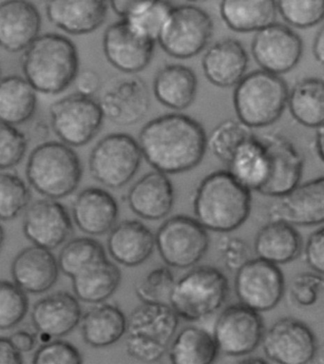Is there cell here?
<instances>
[{"mask_svg": "<svg viewBox=\"0 0 324 364\" xmlns=\"http://www.w3.org/2000/svg\"><path fill=\"white\" fill-rule=\"evenodd\" d=\"M249 58L241 42L222 39L211 45L202 59L205 77L219 87H235L247 75Z\"/></svg>", "mask_w": 324, "mask_h": 364, "instance_id": "cell-25", "label": "cell"}, {"mask_svg": "<svg viewBox=\"0 0 324 364\" xmlns=\"http://www.w3.org/2000/svg\"><path fill=\"white\" fill-rule=\"evenodd\" d=\"M9 340L21 353H29L36 347V336L27 330H18L10 336Z\"/></svg>", "mask_w": 324, "mask_h": 364, "instance_id": "cell-52", "label": "cell"}, {"mask_svg": "<svg viewBox=\"0 0 324 364\" xmlns=\"http://www.w3.org/2000/svg\"><path fill=\"white\" fill-rule=\"evenodd\" d=\"M173 5L168 0H155L123 18L138 36L157 42L160 31Z\"/></svg>", "mask_w": 324, "mask_h": 364, "instance_id": "cell-40", "label": "cell"}, {"mask_svg": "<svg viewBox=\"0 0 324 364\" xmlns=\"http://www.w3.org/2000/svg\"><path fill=\"white\" fill-rule=\"evenodd\" d=\"M4 240H5V232L4 228H2V225H0V250L2 248V245L4 244Z\"/></svg>", "mask_w": 324, "mask_h": 364, "instance_id": "cell-57", "label": "cell"}, {"mask_svg": "<svg viewBox=\"0 0 324 364\" xmlns=\"http://www.w3.org/2000/svg\"><path fill=\"white\" fill-rule=\"evenodd\" d=\"M154 238L161 258L170 267L181 269L196 264L210 247L205 228L196 219L188 216L168 219Z\"/></svg>", "mask_w": 324, "mask_h": 364, "instance_id": "cell-10", "label": "cell"}, {"mask_svg": "<svg viewBox=\"0 0 324 364\" xmlns=\"http://www.w3.org/2000/svg\"><path fill=\"white\" fill-rule=\"evenodd\" d=\"M82 310L77 299L59 291L36 301L31 314L36 331L48 338H62L80 323Z\"/></svg>", "mask_w": 324, "mask_h": 364, "instance_id": "cell-23", "label": "cell"}, {"mask_svg": "<svg viewBox=\"0 0 324 364\" xmlns=\"http://www.w3.org/2000/svg\"><path fill=\"white\" fill-rule=\"evenodd\" d=\"M230 293V284L218 268L204 265L190 270L174 283L170 306L188 321L204 320L221 309Z\"/></svg>", "mask_w": 324, "mask_h": 364, "instance_id": "cell-7", "label": "cell"}, {"mask_svg": "<svg viewBox=\"0 0 324 364\" xmlns=\"http://www.w3.org/2000/svg\"><path fill=\"white\" fill-rule=\"evenodd\" d=\"M98 102L107 119L115 125L132 126L148 114L151 97L145 81L131 75L112 81Z\"/></svg>", "mask_w": 324, "mask_h": 364, "instance_id": "cell-18", "label": "cell"}, {"mask_svg": "<svg viewBox=\"0 0 324 364\" xmlns=\"http://www.w3.org/2000/svg\"><path fill=\"white\" fill-rule=\"evenodd\" d=\"M2 77H4V75H2V68L0 66V80H1Z\"/></svg>", "mask_w": 324, "mask_h": 364, "instance_id": "cell-59", "label": "cell"}, {"mask_svg": "<svg viewBox=\"0 0 324 364\" xmlns=\"http://www.w3.org/2000/svg\"><path fill=\"white\" fill-rule=\"evenodd\" d=\"M107 242L112 258L129 267L145 262L155 247L153 234L148 227L135 220L124 221L112 228Z\"/></svg>", "mask_w": 324, "mask_h": 364, "instance_id": "cell-28", "label": "cell"}, {"mask_svg": "<svg viewBox=\"0 0 324 364\" xmlns=\"http://www.w3.org/2000/svg\"><path fill=\"white\" fill-rule=\"evenodd\" d=\"M235 292L239 304L259 313L269 311L284 294V278L277 264L250 259L237 270Z\"/></svg>", "mask_w": 324, "mask_h": 364, "instance_id": "cell-12", "label": "cell"}, {"mask_svg": "<svg viewBox=\"0 0 324 364\" xmlns=\"http://www.w3.org/2000/svg\"><path fill=\"white\" fill-rule=\"evenodd\" d=\"M198 90V79L190 67L171 64L155 75L153 94L163 106L182 111L193 105Z\"/></svg>", "mask_w": 324, "mask_h": 364, "instance_id": "cell-29", "label": "cell"}, {"mask_svg": "<svg viewBox=\"0 0 324 364\" xmlns=\"http://www.w3.org/2000/svg\"><path fill=\"white\" fill-rule=\"evenodd\" d=\"M219 250L225 267L237 271L250 259L249 245L239 238H222L219 242Z\"/></svg>", "mask_w": 324, "mask_h": 364, "instance_id": "cell-48", "label": "cell"}, {"mask_svg": "<svg viewBox=\"0 0 324 364\" xmlns=\"http://www.w3.org/2000/svg\"><path fill=\"white\" fill-rule=\"evenodd\" d=\"M323 275L318 273H301L296 275L290 284V296L298 306H314L323 292Z\"/></svg>", "mask_w": 324, "mask_h": 364, "instance_id": "cell-47", "label": "cell"}, {"mask_svg": "<svg viewBox=\"0 0 324 364\" xmlns=\"http://www.w3.org/2000/svg\"><path fill=\"white\" fill-rule=\"evenodd\" d=\"M72 280L73 292L78 300L101 304L117 291L121 282V271L106 258L83 268Z\"/></svg>", "mask_w": 324, "mask_h": 364, "instance_id": "cell-32", "label": "cell"}, {"mask_svg": "<svg viewBox=\"0 0 324 364\" xmlns=\"http://www.w3.org/2000/svg\"><path fill=\"white\" fill-rule=\"evenodd\" d=\"M82 173L76 152L56 141L33 149L26 166L30 185L41 196L55 200L70 196L78 188Z\"/></svg>", "mask_w": 324, "mask_h": 364, "instance_id": "cell-5", "label": "cell"}, {"mask_svg": "<svg viewBox=\"0 0 324 364\" xmlns=\"http://www.w3.org/2000/svg\"><path fill=\"white\" fill-rule=\"evenodd\" d=\"M252 52L261 70L281 75L297 66L303 55V43L291 28L272 22L256 32Z\"/></svg>", "mask_w": 324, "mask_h": 364, "instance_id": "cell-14", "label": "cell"}, {"mask_svg": "<svg viewBox=\"0 0 324 364\" xmlns=\"http://www.w3.org/2000/svg\"><path fill=\"white\" fill-rule=\"evenodd\" d=\"M324 228H318L307 240L304 257L307 264L318 274H323Z\"/></svg>", "mask_w": 324, "mask_h": 364, "instance_id": "cell-49", "label": "cell"}, {"mask_svg": "<svg viewBox=\"0 0 324 364\" xmlns=\"http://www.w3.org/2000/svg\"><path fill=\"white\" fill-rule=\"evenodd\" d=\"M315 136V151L321 162L323 160V126L318 127Z\"/></svg>", "mask_w": 324, "mask_h": 364, "instance_id": "cell-55", "label": "cell"}, {"mask_svg": "<svg viewBox=\"0 0 324 364\" xmlns=\"http://www.w3.org/2000/svg\"><path fill=\"white\" fill-rule=\"evenodd\" d=\"M301 245L303 240L293 225L270 221L256 235L254 250L258 258L274 264H284L300 256Z\"/></svg>", "mask_w": 324, "mask_h": 364, "instance_id": "cell-30", "label": "cell"}, {"mask_svg": "<svg viewBox=\"0 0 324 364\" xmlns=\"http://www.w3.org/2000/svg\"><path fill=\"white\" fill-rule=\"evenodd\" d=\"M22 70L36 92L60 94L78 75L77 48L70 38L58 33L38 36L24 50Z\"/></svg>", "mask_w": 324, "mask_h": 364, "instance_id": "cell-3", "label": "cell"}, {"mask_svg": "<svg viewBox=\"0 0 324 364\" xmlns=\"http://www.w3.org/2000/svg\"><path fill=\"white\" fill-rule=\"evenodd\" d=\"M41 16L29 0H4L0 2V47L9 53H19L38 36Z\"/></svg>", "mask_w": 324, "mask_h": 364, "instance_id": "cell-21", "label": "cell"}, {"mask_svg": "<svg viewBox=\"0 0 324 364\" xmlns=\"http://www.w3.org/2000/svg\"><path fill=\"white\" fill-rule=\"evenodd\" d=\"M284 21L298 29L317 26L323 19L324 0H276Z\"/></svg>", "mask_w": 324, "mask_h": 364, "instance_id": "cell-42", "label": "cell"}, {"mask_svg": "<svg viewBox=\"0 0 324 364\" xmlns=\"http://www.w3.org/2000/svg\"><path fill=\"white\" fill-rule=\"evenodd\" d=\"M59 267L55 255L47 248L33 245L16 255L12 264L14 283L31 294H41L58 281Z\"/></svg>", "mask_w": 324, "mask_h": 364, "instance_id": "cell-24", "label": "cell"}, {"mask_svg": "<svg viewBox=\"0 0 324 364\" xmlns=\"http://www.w3.org/2000/svg\"><path fill=\"white\" fill-rule=\"evenodd\" d=\"M213 32L212 18L205 10L193 5H181L171 8L157 42L171 58L188 59L207 47Z\"/></svg>", "mask_w": 324, "mask_h": 364, "instance_id": "cell-8", "label": "cell"}, {"mask_svg": "<svg viewBox=\"0 0 324 364\" xmlns=\"http://www.w3.org/2000/svg\"><path fill=\"white\" fill-rule=\"evenodd\" d=\"M288 92L286 82L281 75L264 70L244 75L233 92L238 120L250 129L273 125L286 111Z\"/></svg>", "mask_w": 324, "mask_h": 364, "instance_id": "cell-4", "label": "cell"}, {"mask_svg": "<svg viewBox=\"0 0 324 364\" xmlns=\"http://www.w3.org/2000/svg\"><path fill=\"white\" fill-rule=\"evenodd\" d=\"M27 138L16 126L0 122V169L15 168L23 160Z\"/></svg>", "mask_w": 324, "mask_h": 364, "instance_id": "cell-45", "label": "cell"}, {"mask_svg": "<svg viewBox=\"0 0 324 364\" xmlns=\"http://www.w3.org/2000/svg\"><path fill=\"white\" fill-rule=\"evenodd\" d=\"M21 353L15 348L9 338L0 337V364H22Z\"/></svg>", "mask_w": 324, "mask_h": 364, "instance_id": "cell-53", "label": "cell"}, {"mask_svg": "<svg viewBox=\"0 0 324 364\" xmlns=\"http://www.w3.org/2000/svg\"><path fill=\"white\" fill-rule=\"evenodd\" d=\"M313 53L315 60L323 64L324 60V33L323 29L318 31L315 36L314 43H313Z\"/></svg>", "mask_w": 324, "mask_h": 364, "instance_id": "cell-54", "label": "cell"}, {"mask_svg": "<svg viewBox=\"0 0 324 364\" xmlns=\"http://www.w3.org/2000/svg\"><path fill=\"white\" fill-rule=\"evenodd\" d=\"M107 258L101 242L92 238H76L62 248L58 257L59 270L68 277L72 278L79 271Z\"/></svg>", "mask_w": 324, "mask_h": 364, "instance_id": "cell-38", "label": "cell"}, {"mask_svg": "<svg viewBox=\"0 0 324 364\" xmlns=\"http://www.w3.org/2000/svg\"><path fill=\"white\" fill-rule=\"evenodd\" d=\"M108 0H48L46 15L50 23L72 36L94 33L108 15Z\"/></svg>", "mask_w": 324, "mask_h": 364, "instance_id": "cell-22", "label": "cell"}, {"mask_svg": "<svg viewBox=\"0 0 324 364\" xmlns=\"http://www.w3.org/2000/svg\"><path fill=\"white\" fill-rule=\"evenodd\" d=\"M239 363H267V361L266 360H264V358H244V360H239Z\"/></svg>", "mask_w": 324, "mask_h": 364, "instance_id": "cell-56", "label": "cell"}, {"mask_svg": "<svg viewBox=\"0 0 324 364\" xmlns=\"http://www.w3.org/2000/svg\"><path fill=\"white\" fill-rule=\"evenodd\" d=\"M29 300L26 292L15 283L0 281V330L18 326L26 317Z\"/></svg>", "mask_w": 324, "mask_h": 364, "instance_id": "cell-44", "label": "cell"}, {"mask_svg": "<svg viewBox=\"0 0 324 364\" xmlns=\"http://www.w3.org/2000/svg\"><path fill=\"white\" fill-rule=\"evenodd\" d=\"M253 134L241 121L228 119L217 125L207 137V145L215 157L228 163L236 149Z\"/></svg>", "mask_w": 324, "mask_h": 364, "instance_id": "cell-39", "label": "cell"}, {"mask_svg": "<svg viewBox=\"0 0 324 364\" xmlns=\"http://www.w3.org/2000/svg\"><path fill=\"white\" fill-rule=\"evenodd\" d=\"M178 326L179 317L168 304H143L126 320V353L142 363L160 360L168 351Z\"/></svg>", "mask_w": 324, "mask_h": 364, "instance_id": "cell-6", "label": "cell"}, {"mask_svg": "<svg viewBox=\"0 0 324 364\" xmlns=\"http://www.w3.org/2000/svg\"><path fill=\"white\" fill-rule=\"evenodd\" d=\"M207 136L201 124L187 114L161 115L141 129L142 156L155 171L177 174L190 171L202 162Z\"/></svg>", "mask_w": 324, "mask_h": 364, "instance_id": "cell-1", "label": "cell"}, {"mask_svg": "<svg viewBox=\"0 0 324 364\" xmlns=\"http://www.w3.org/2000/svg\"><path fill=\"white\" fill-rule=\"evenodd\" d=\"M276 0H221L222 21L236 33H253L275 21Z\"/></svg>", "mask_w": 324, "mask_h": 364, "instance_id": "cell-35", "label": "cell"}, {"mask_svg": "<svg viewBox=\"0 0 324 364\" xmlns=\"http://www.w3.org/2000/svg\"><path fill=\"white\" fill-rule=\"evenodd\" d=\"M168 352L173 364H210L215 361L219 349L207 330L188 326L173 338Z\"/></svg>", "mask_w": 324, "mask_h": 364, "instance_id": "cell-37", "label": "cell"}, {"mask_svg": "<svg viewBox=\"0 0 324 364\" xmlns=\"http://www.w3.org/2000/svg\"><path fill=\"white\" fill-rule=\"evenodd\" d=\"M50 117L55 134L70 146H82L91 142L105 118L98 101L77 92L53 103Z\"/></svg>", "mask_w": 324, "mask_h": 364, "instance_id": "cell-11", "label": "cell"}, {"mask_svg": "<svg viewBox=\"0 0 324 364\" xmlns=\"http://www.w3.org/2000/svg\"><path fill=\"white\" fill-rule=\"evenodd\" d=\"M155 42L138 36L123 18L107 28L103 50L107 60L126 75L142 72L151 63Z\"/></svg>", "mask_w": 324, "mask_h": 364, "instance_id": "cell-20", "label": "cell"}, {"mask_svg": "<svg viewBox=\"0 0 324 364\" xmlns=\"http://www.w3.org/2000/svg\"><path fill=\"white\" fill-rule=\"evenodd\" d=\"M269 221L311 227L324 221V178H315L277 197L267 210Z\"/></svg>", "mask_w": 324, "mask_h": 364, "instance_id": "cell-17", "label": "cell"}, {"mask_svg": "<svg viewBox=\"0 0 324 364\" xmlns=\"http://www.w3.org/2000/svg\"><path fill=\"white\" fill-rule=\"evenodd\" d=\"M176 279L170 268L159 267L149 271L135 284V293L143 304H168Z\"/></svg>", "mask_w": 324, "mask_h": 364, "instance_id": "cell-43", "label": "cell"}, {"mask_svg": "<svg viewBox=\"0 0 324 364\" xmlns=\"http://www.w3.org/2000/svg\"><path fill=\"white\" fill-rule=\"evenodd\" d=\"M187 1H190V2H205V1H207V0H187Z\"/></svg>", "mask_w": 324, "mask_h": 364, "instance_id": "cell-58", "label": "cell"}, {"mask_svg": "<svg viewBox=\"0 0 324 364\" xmlns=\"http://www.w3.org/2000/svg\"><path fill=\"white\" fill-rule=\"evenodd\" d=\"M293 118L307 128L323 126L324 82L321 78L303 79L293 87L287 97Z\"/></svg>", "mask_w": 324, "mask_h": 364, "instance_id": "cell-36", "label": "cell"}, {"mask_svg": "<svg viewBox=\"0 0 324 364\" xmlns=\"http://www.w3.org/2000/svg\"><path fill=\"white\" fill-rule=\"evenodd\" d=\"M31 193L23 180L16 174L0 173V220L16 218L29 205Z\"/></svg>", "mask_w": 324, "mask_h": 364, "instance_id": "cell-41", "label": "cell"}, {"mask_svg": "<svg viewBox=\"0 0 324 364\" xmlns=\"http://www.w3.org/2000/svg\"><path fill=\"white\" fill-rule=\"evenodd\" d=\"M72 230L66 208L55 199L38 200L25 211L23 232L38 247L55 250L72 236Z\"/></svg>", "mask_w": 324, "mask_h": 364, "instance_id": "cell-19", "label": "cell"}, {"mask_svg": "<svg viewBox=\"0 0 324 364\" xmlns=\"http://www.w3.org/2000/svg\"><path fill=\"white\" fill-rule=\"evenodd\" d=\"M36 92L22 76L2 77L0 80V122L16 127L32 119L38 106Z\"/></svg>", "mask_w": 324, "mask_h": 364, "instance_id": "cell-34", "label": "cell"}, {"mask_svg": "<svg viewBox=\"0 0 324 364\" xmlns=\"http://www.w3.org/2000/svg\"><path fill=\"white\" fill-rule=\"evenodd\" d=\"M139 144L126 134H112L103 137L92 149L90 171L100 184L120 188L131 182L142 162Z\"/></svg>", "mask_w": 324, "mask_h": 364, "instance_id": "cell-9", "label": "cell"}, {"mask_svg": "<svg viewBox=\"0 0 324 364\" xmlns=\"http://www.w3.org/2000/svg\"><path fill=\"white\" fill-rule=\"evenodd\" d=\"M81 334L87 344L102 348L117 343L125 335L126 318L117 306L98 304L81 317Z\"/></svg>", "mask_w": 324, "mask_h": 364, "instance_id": "cell-33", "label": "cell"}, {"mask_svg": "<svg viewBox=\"0 0 324 364\" xmlns=\"http://www.w3.org/2000/svg\"><path fill=\"white\" fill-rule=\"evenodd\" d=\"M128 204L141 218L151 221L165 218L173 208V183L163 172H148L129 188Z\"/></svg>", "mask_w": 324, "mask_h": 364, "instance_id": "cell-26", "label": "cell"}, {"mask_svg": "<svg viewBox=\"0 0 324 364\" xmlns=\"http://www.w3.org/2000/svg\"><path fill=\"white\" fill-rule=\"evenodd\" d=\"M72 217L79 230L92 236L103 235L114 227L118 205L114 196L99 188H89L76 196Z\"/></svg>", "mask_w": 324, "mask_h": 364, "instance_id": "cell-27", "label": "cell"}, {"mask_svg": "<svg viewBox=\"0 0 324 364\" xmlns=\"http://www.w3.org/2000/svg\"><path fill=\"white\" fill-rule=\"evenodd\" d=\"M264 326L259 312L244 304L227 307L214 327V340L219 351L242 357L254 351L263 338Z\"/></svg>", "mask_w": 324, "mask_h": 364, "instance_id": "cell-13", "label": "cell"}, {"mask_svg": "<svg viewBox=\"0 0 324 364\" xmlns=\"http://www.w3.org/2000/svg\"><path fill=\"white\" fill-rule=\"evenodd\" d=\"M227 171L249 191H258L266 182L269 157L261 136L250 135L228 161Z\"/></svg>", "mask_w": 324, "mask_h": 364, "instance_id": "cell-31", "label": "cell"}, {"mask_svg": "<svg viewBox=\"0 0 324 364\" xmlns=\"http://www.w3.org/2000/svg\"><path fill=\"white\" fill-rule=\"evenodd\" d=\"M261 343L270 360L281 364H306L315 358L318 343L307 324L283 318L264 333Z\"/></svg>", "mask_w": 324, "mask_h": 364, "instance_id": "cell-15", "label": "cell"}, {"mask_svg": "<svg viewBox=\"0 0 324 364\" xmlns=\"http://www.w3.org/2000/svg\"><path fill=\"white\" fill-rule=\"evenodd\" d=\"M82 355L72 343L65 341L45 343L33 355V364H81Z\"/></svg>", "mask_w": 324, "mask_h": 364, "instance_id": "cell-46", "label": "cell"}, {"mask_svg": "<svg viewBox=\"0 0 324 364\" xmlns=\"http://www.w3.org/2000/svg\"><path fill=\"white\" fill-rule=\"evenodd\" d=\"M155 0H108L114 12L121 18L129 15L140 8L152 4Z\"/></svg>", "mask_w": 324, "mask_h": 364, "instance_id": "cell-51", "label": "cell"}, {"mask_svg": "<svg viewBox=\"0 0 324 364\" xmlns=\"http://www.w3.org/2000/svg\"><path fill=\"white\" fill-rule=\"evenodd\" d=\"M269 157V172L259 193L277 197L300 185L303 171V157L294 144L281 134L261 135Z\"/></svg>", "mask_w": 324, "mask_h": 364, "instance_id": "cell-16", "label": "cell"}, {"mask_svg": "<svg viewBox=\"0 0 324 364\" xmlns=\"http://www.w3.org/2000/svg\"><path fill=\"white\" fill-rule=\"evenodd\" d=\"M75 82L77 94L89 97H92V95L97 94L101 87L100 76L92 70H86L82 73H78Z\"/></svg>", "mask_w": 324, "mask_h": 364, "instance_id": "cell-50", "label": "cell"}, {"mask_svg": "<svg viewBox=\"0 0 324 364\" xmlns=\"http://www.w3.org/2000/svg\"><path fill=\"white\" fill-rule=\"evenodd\" d=\"M227 171L207 175L193 200L196 220L216 232H231L241 227L252 210V193Z\"/></svg>", "mask_w": 324, "mask_h": 364, "instance_id": "cell-2", "label": "cell"}]
</instances>
